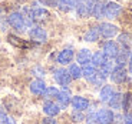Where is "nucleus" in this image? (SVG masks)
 I'll return each instance as SVG.
<instances>
[{
    "label": "nucleus",
    "mask_w": 132,
    "mask_h": 124,
    "mask_svg": "<svg viewBox=\"0 0 132 124\" xmlns=\"http://www.w3.org/2000/svg\"><path fill=\"white\" fill-rule=\"evenodd\" d=\"M7 23L13 27L14 30H17V32H24V30L27 29L26 19H24V16L22 13H19V12H14V13L9 14Z\"/></svg>",
    "instance_id": "obj_1"
},
{
    "label": "nucleus",
    "mask_w": 132,
    "mask_h": 124,
    "mask_svg": "<svg viewBox=\"0 0 132 124\" xmlns=\"http://www.w3.org/2000/svg\"><path fill=\"white\" fill-rule=\"evenodd\" d=\"M122 12V6L115 2H106L103 3V17L106 19H116Z\"/></svg>",
    "instance_id": "obj_2"
},
{
    "label": "nucleus",
    "mask_w": 132,
    "mask_h": 124,
    "mask_svg": "<svg viewBox=\"0 0 132 124\" xmlns=\"http://www.w3.org/2000/svg\"><path fill=\"white\" fill-rule=\"evenodd\" d=\"M27 16L33 20V23H42V22H46L50 17L49 12L43 7H35V9L29 10L27 12Z\"/></svg>",
    "instance_id": "obj_3"
},
{
    "label": "nucleus",
    "mask_w": 132,
    "mask_h": 124,
    "mask_svg": "<svg viewBox=\"0 0 132 124\" xmlns=\"http://www.w3.org/2000/svg\"><path fill=\"white\" fill-rule=\"evenodd\" d=\"M98 29H99L101 37H103V39H112V37H115L119 32L118 26H115V24H112V23H108V22L101 23L98 26Z\"/></svg>",
    "instance_id": "obj_4"
},
{
    "label": "nucleus",
    "mask_w": 132,
    "mask_h": 124,
    "mask_svg": "<svg viewBox=\"0 0 132 124\" xmlns=\"http://www.w3.org/2000/svg\"><path fill=\"white\" fill-rule=\"evenodd\" d=\"M119 44L116 42H112V40H108V42L103 43L102 46V53L108 57V59H115L119 53Z\"/></svg>",
    "instance_id": "obj_5"
},
{
    "label": "nucleus",
    "mask_w": 132,
    "mask_h": 124,
    "mask_svg": "<svg viewBox=\"0 0 132 124\" xmlns=\"http://www.w3.org/2000/svg\"><path fill=\"white\" fill-rule=\"evenodd\" d=\"M29 36L33 42L36 43H45L47 40V33L46 30L40 26H33L30 27V32H29Z\"/></svg>",
    "instance_id": "obj_6"
},
{
    "label": "nucleus",
    "mask_w": 132,
    "mask_h": 124,
    "mask_svg": "<svg viewBox=\"0 0 132 124\" xmlns=\"http://www.w3.org/2000/svg\"><path fill=\"white\" fill-rule=\"evenodd\" d=\"M53 77H55L57 84L62 86V87H68L69 83L72 81V77H70L69 71L66 69H57L56 71H55V74H53Z\"/></svg>",
    "instance_id": "obj_7"
},
{
    "label": "nucleus",
    "mask_w": 132,
    "mask_h": 124,
    "mask_svg": "<svg viewBox=\"0 0 132 124\" xmlns=\"http://www.w3.org/2000/svg\"><path fill=\"white\" fill-rule=\"evenodd\" d=\"M93 2H88V0H76V13L80 17H88L90 16V9H92Z\"/></svg>",
    "instance_id": "obj_8"
},
{
    "label": "nucleus",
    "mask_w": 132,
    "mask_h": 124,
    "mask_svg": "<svg viewBox=\"0 0 132 124\" xmlns=\"http://www.w3.org/2000/svg\"><path fill=\"white\" fill-rule=\"evenodd\" d=\"M113 111L109 108H101L96 111L98 124H113Z\"/></svg>",
    "instance_id": "obj_9"
},
{
    "label": "nucleus",
    "mask_w": 132,
    "mask_h": 124,
    "mask_svg": "<svg viewBox=\"0 0 132 124\" xmlns=\"http://www.w3.org/2000/svg\"><path fill=\"white\" fill-rule=\"evenodd\" d=\"M56 100H57V104H59L60 108H66L70 104L72 94H70V91L68 90V87H63L62 90H59V94H57Z\"/></svg>",
    "instance_id": "obj_10"
},
{
    "label": "nucleus",
    "mask_w": 132,
    "mask_h": 124,
    "mask_svg": "<svg viewBox=\"0 0 132 124\" xmlns=\"http://www.w3.org/2000/svg\"><path fill=\"white\" fill-rule=\"evenodd\" d=\"M128 78V71L125 70V67H115L111 73V80L116 84H122Z\"/></svg>",
    "instance_id": "obj_11"
},
{
    "label": "nucleus",
    "mask_w": 132,
    "mask_h": 124,
    "mask_svg": "<svg viewBox=\"0 0 132 124\" xmlns=\"http://www.w3.org/2000/svg\"><path fill=\"white\" fill-rule=\"evenodd\" d=\"M70 104H72V107L75 108V110L85 111L86 108L89 107V100L85 98V97H82V96H75V97H72Z\"/></svg>",
    "instance_id": "obj_12"
},
{
    "label": "nucleus",
    "mask_w": 132,
    "mask_h": 124,
    "mask_svg": "<svg viewBox=\"0 0 132 124\" xmlns=\"http://www.w3.org/2000/svg\"><path fill=\"white\" fill-rule=\"evenodd\" d=\"M43 111H45V114L49 116V117H55L60 113V107L57 103L52 100H46V103L43 104Z\"/></svg>",
    "instance_id": "obj_13"
},
{
    "label": "nucleus",
    "mask_w": 132,
    "mask_h": 124,
    "mask_svg": "<svg viewBox=\"0 0 132 124\" xmlns=\"http://www.w3.org/2000/svg\"><path fill=\"white\" fill-rule=\"evenodd\" d=\"M73 57H75V53H73L72 49H63L62 51H59V54H57V63L62 64V66L69 64V63H72Z\"/></svg>",
    "instance_id": "obj_14"
},
{
    "label": "nucleus",
    "mask_w": 132,
    "mask_h": 124,
    "mask_svg": "<svg viewBox=\"0 0 132 124\" xmlns=\"http://www.w3.org/2000/svg\"><path fill=\"white\" fill-rule=\"evenodd\" d=\"M76 60H78V64H79L80 67L88 66V64H90V60H92V53L88 49H82L78 54H76Z\"/></svg>",
    "instance_id": "obj_15"
},
{
    "label": "nucleus",
    "mask_w": 132,
    "mask_h": 124,
    "mask_svg": "<svg viewBox=\"0 0 132 124\" xmlns=\"http://www.w3.org/2000/svg\"><path fill=\"white\" fill-rule=\"evenodd\" d=\"M45 90H46V84H45L42 78H36V80H33L30 83V91L35 96H43Z\"/></svg>",
    "instance_id": "obj_16"
},
{
    "label": "nucleus",
    "mask_w": 132,
    "mask_h": 124,
    "mask_svg": "<svg viewBox=\"0 0 132 124\" xmlns=\"http://www.w3.org/2000/svg\"><path fill=\"white\" fill-rule=\"evenodd\" d=\"M113 94H115V90H113L112 86L103 84L102 88H101V93H99V97H101V101H103V103H108V101L112 98Z\"/></svg>",
    "instance_id": "obj_17"
},
{
    "label": "nucleus",
    "mask_w": 132,
    "mask_h": 124,
    "mask_svg": "<svg viewBox=\"0 0 132 124\" xmlns=\"http://www.w3.org/2000/svg\"><path fill=\"white\" fill-rule=\"evenodd\" d=\"M106 60H108V57H106L102 51H96V53H93V54H92L90 64H92L95 69H99V67H101V66H102Z\"/></svg>",
    "instance_id": "obj_18"
},
{
    "label": "nucleus",
    "mask_w": 132,
    "mask_h": 124,
    "mask_svg": "<svg viewBox=\"0 0 132 124\" xmlns=\"http://www.w3.org/2000/svg\"><path fill=\"white\" fill-rule=\"evenodd\" d=\"M122 100H123V96L121 94V93H115V94L112 96V98L108 101V104L111 108H113V110H121L122 108Z\"/></svg>",
    "instance_id": "obj_19"
},
{
    "label": "nucleus",
    "mask_w": 132,
    "mask_h": 124,
    "mask_svg": "<svg viewBox=\"0 0 132 124\" xmlns=\"http://www.w3.org/2000/svg\"><path fill=\"white\" fill-rule=\"evenodd\" d=\"M90 16L95 17V19H102L103 17V3L102 2H93L92 3Z\"/></svg>",
    "instance_id": "obj_20"
},
{
    "label": "nucleus",
    "mask_w": 132,
    "mask_h": 124,
    "mask_svg": "<svg viewBox=\"0 0 132 124\" xmlns=\"http://www.w3.org/2000/svg\"><path fill=\"white\" fill-rule=\"evenodd\" d=\"M75 7H76V0H59V3H57V9L65 12V13L75 10Z\"/></svg>",
    "instance_id": "obj_21"
},
{
    "label": "nucleus",
    "mask_w": 132,
    "mask_h": 124,
    "mask_svg": "<svg viewBox=\"0 0 132 124\" xmlns=\"http://www.w3.org/2000/svg\"><path fill=\"white\" fill-rule=\"evenodd\" d=\"M119 46L125 47V49H131V44H132V36L129 33H121L118 36V42H116Z\"/></svg>",
    "instance_id": "obj_22"
},
{
    "label": "nucleus",
    "mask_w": 132,
    "mask_h": 124,
    "mask_svg": "<svg viewBox=\"0 0 132 124\" xmlns=\"http://www.w3.org/2000/svg\"><path fill=\"white\" fill-rule=\"evenodd\" d=\"M101 37V34H99V29L98 26L96 27H90L88 32L85 33V36H83V39H85V42H96V40Z\"/></svg>",
    "instance_id": "obj_23"
},
{
    "label": "nucleus",
    "mask_w": 132,
    "mask_h": 124,
    "mask_svg": "<svg viewBox=\"0 0 132 124\" xmlns=\"http://www.w3.org/2000/svg\"><path fill=\"white\" fill-rule=\"evenodd\" d=\"M98 69H95L92 64H88V66H83L82 67V77H85L88 81H90L93 77H95Z\"/></svg>",
    "instance_id": "obj_24"
},
{
    "label": "nucleus",
    "mask_w": 132,
    "mask_h": 124,
    "mask_svg": "<svg viewBox=\"0 0 132 124\" xmlns=\"http://www.w3.org/2000/svg\"><path fill=\"white\" fill-rule=\"evenodd\" d=\"M115 69V66H113V61L111 59H108L106 60L105 63H103L102 66H101V67H99V71L102 73L103 76H106V77H108V76H111V73H112V70Z\"/></svg>",
    "instance_id": "obj_25"
},
{
    "label": "nucleus",
    "mask_w": 132,
    "mask_h": 124,
    "mask_svg": "<svg viewBox=\"0 0 132 124\" xmlns=\"http://www.w3.org/2000/svg\"><path fill=\"white\" fill-rule=\"evenodd\" d=\"M68 71H69L70 77L73 78V80H78V78L82 77V67H80L79 64H70L69 69H68Z\"/></svg>",
    "instance_id": "obj_26"
},
{
    "label": "nucleus",
    "mask_w": 132,
    "mask_h": 124,
    "mask_svg": "<svg viewBox=\"0 0 132 124\" xmlns=\"http://www.w3.org/2000/svg\"><path fill=\"white\" fill-rule=\"evenodd\" d=\"M57 94H59V90L56 87L50 86V87H46V90L43 93V97L46 98V100H53V98L57 97Z\"/></svg>",
    "instance_id": "obj_27"
},
{
    "label": "nucleus",
    "mask_w": 132,
    "mask_h": 124,
    "mask_svg": "<svg viewBox=\"0 0 132 124\" xmlns=\"http://www.w3.org/2000/svg\"><path fill=\"white\" fill-rule=\"evenodd\" d=\"M105 78H106V76H103L102 73L98 70L96 74H95V77L90 80V83H92L93 86H96V87H101V86H103V83H105Z\"/></svg>",
    "instance_id": "obj_28"
},
{
    "label": "nucleus",
    "mask_w": 132,
    "mask_h": 124,
    "mask_svg": "<svg viewBox=\"0 0 132 124\" xmlns=\"http://www.w3.org/2000/svg\"><path fill=\"white\" fill-rule=\"evenodd\" d=\"M132 108V98L131 94H125L123 96V100H122V110H125L126 113H129V110Z\"/></svg>",
    "instance_id": "obj_29"
},
{
    "label": "nucleus",
    "mask_w": 132,
    "mask_h": 124,
    "mask_svg": "<svg viewBox=\"0 0 132 124\" xmlns=\"http://www.w3.org/2000/svg\"><path fill=\"white\" fill-rule=\"evenodd\" d=\"M0 124H16V121L12 117H9L3 110H0Z\"/></svg>",
    "instance_id": "obj_30"
},
{
    "label": "nucleus",
    "mask_w": 132,
    "mask_h": 124,
    "mask_svg": "<svg viewBox=\"0 0 132 124\" xmlns=\"http://www.w3.org/2000/svg\"><path fill=\"white\" fill-rule=\"evenodd\" d=\"M86 124H98V117H96V111H92L85 117Z\"/></svg>",
    "instance_id": "obj_31"
},
{
    "label": "nucleus",
    "mask_w": 132,
    "mask_h": 124,
    "mask_svg": "<svg viewBox=\"0 0 132 124\" xmlns=\"http://www.w3.org/2000/svg\"><path fill=\"white\" fill-rule=\"evenodd\" d=\"M72 118L75 121H83L85 120V116H83V111H78V110H75L72 113Z\"/></svg>",
    "instance_id": "obj_32"
},
{
    "label": "nucleus",
    "mask_w": 132,
    "mask_h": 124,
    "mask_svg": "<svg viewBox=\"0 0 132 124\" xmlns=\"http://www.w3.org/2000/svg\"><path fill=\"white\" fill-rule=\"evenodd\" d=\"M42 124H57V123H56V120H55L53 117H49V116H47V117L43 118Z\"/></svg>",
    "instance_id": "obj_33"
},
{
    "label": "nucleus",
    "mask_w": 132,
    "mask_h": 124,
    "mask_svg": "<svg viewBox=\"0 0 132 124\" xmlns=\"http://www.w3.org/2000/svg\"><path fill=\"white\" fill-rule=\"evenodd\" d=\"M46 6H50V7H57V3H59V0H43Z\"/></svg>",
    "instance_id": "obj_34"
},
{
    "label": "nucleus",
    "mask_w": 132,
    "mask_h": 124,
    "mask_svg": "<svg viewBox=\"0 0 132 124\" xmlns=\"http://www.w3.org/2000/svg\"><path fill=\"white\" fill-rule=\"evenodd\" d=\"M128 66H129V71H132V49L129 51V57H128Z\"/></svg>",
    "instance_id": "obj_35"
},
{
    "label": "nucleus",
    "mask_w": 132,
    "mask_h": 124,
    "mask_svg": "<svg viewBox=\"0 0 132 124\" xmlns=\"http://www.w3.org/2000/svg\"><path fill=\"white\" fill-rule=\"evenodd\" d=\"M88 2H90V0H88Z\"/></svg>",
    "instance_id": "obj_36"
}]
</instances>
